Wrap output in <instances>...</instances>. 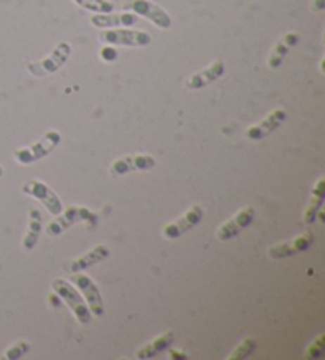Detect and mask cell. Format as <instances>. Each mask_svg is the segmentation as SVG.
Wrapping results in <instances>:
<instances>
[{"label":"cell","mask_w":325,"mask_h":360,"mask_svg":"<svg viewBox=\"0 0 325 360\" xmlns=\"http://www.w3.org/2000/svg\"><path fill=\"white\" fill-rule=\"evenodd\" d=\"M78 222H87L89 226H96L98 218L92 210L86 207H68L67 210H62L60 214L56 216L46 226V235L49 238H56Z\"/></svg>","instance_id":"obj_2"},{"label":"cell","mask_w":325,"mask_h":360,"mask_svg":"<svg viewBox=\"0 0 325 360\" xmlns=\"http://www.w3.org/2000/svg\"><path fill=\"white\" fill-rule=\"evenodd\" d=\"M60 141H62L60 132H58V130H48V132L37 143L15 150L13 158L18 164L32 165L35 162H39V160L45 159L46 156H49V154H51L56 148L60 145Z\"/></svg>","instance_id":"obj_1"},{"label":"cell","mask_w":325,"mask_h":360,"mask_svg":"<svg viewBox=\"0 0 325 360\" xmlns=\"http://www.w3.org/2000/svg\"><path fill=\"white\" fill-rule=\"evenodd\" d=\"M255 219V208L254 207H243L241 210L236 211L232 218L227 219L226 222L217 227L216 231V238L219 241H230L235 237L246 231V229L253 224Z\"/></svg>","instance_id":"obj_8"},{"label":"cell","mask_w":325,"mask_h":360,"mask_svg":"<svg viewBox=\"0 0 325 360\" xmlns=\"http://www.w3.org/2000/svg\"><path fill=\"white\" fill-rule=\"evenodd\" d=\"M4 173H5V169H4V165H2V164H0V178H2V176H4Z\"/></svg>","instance_id":"obj_28"},{"label":"cell","mask_w":325,"mask_h":360,"mask_svg":"<svg viewBox=\"0 0 325 360\" xmlns=\"http://www.w3.org/2000/svg\"><path fill=\"white\" fill-rule=\"evenodd\" d=\"M324 349H325V333H321L316 340H312V343L308 347H306L305 359H308V360L322 359Z\"/></svg>","instance_id":"obj_24"},{"label":"cell","mask_w":325,"mask_h":360,"mask_svg":"<svg viewBox=\"0 0 325 360\" xmlns=\"http://www.w3.org/2000/svg\"><path fill=\"white\" fill-rule=\"evenodd\" d=\"M155 167V158L151 154H129L113 160L110 165V175L113 178L129 175V173L148 172Z\"/></svg>","instance_id":"obj_9"},{"label":"cell","mask_w":325,"mask_h":360,"mask_svg":"<svg viewBox=\"0 0 325 360\" xmlns=\"http://www.w3.org/2000/svg\"><path fill=\"white\" fill-rule=\"evenodd\" d=\"M255 346H257V341H255L254 338H245L238 346L235 347L234 352L227 357V360H243V359H246L255 351Z\"/></svg>","instance_id":"obj_23"},{"label":"cell","mask_w":325,"mask_h":360,"mask_svg":"<svg viewBox=\"0 0 325 360\" xmlns=\"http://www.w3.org/2000/svg\"><path fill=\"white\" fill-rule=\"evenodd\" d=\"M43 231V216L42 211L35 207L29 208V224H27V232L23 238V250L24 251H32L34 248L39 245L40 235Z\"/></svg>","instance_id":"obj_19"},{"label":"cell","mask_w":325,"mask_h":360,"mask_svg":"<svg viewBox=\"0 0 325 360\" xmlns=\"http://www.w3.org/2000/svg\"><path fill=\"white\" fill-rule=\"evenodd\" d=\"M286 120H287V111L284 108H274L260 122L246 129L245 132L246 139L253 141L264 140L268 135H272L274 130H278L281 126H283Z\"/></svg>","instance_id":"obj_13"},{"label":"cell","mask_w":325,"mask_h":360,"mask_svg":"<svg viewBox=\"0 0 325 360\" xmlns=\"http://www.w3.org/2000/svg\"><path fill=\"white\" fill-rule=\"evenodd\" d=\"M78 7L84 8L92 13H111L115 10V4L110 0H73Z\"/></svg>","instance_id":"obj_21"},{"label":"cell","mask_w":325,"mask_h":360,"mask_svg":"<svg viewBox=\"0 0 325 360\" xmlns=\"http://www.w3.org/2000/svg\"><path fill=\"white\" fill-rule=\"evenodd\" d=\"M224 73H226V65H224V62L221 59H216L215 62H211L208 67H205L203 70L192 73V75L186 79L184 86L191 91L203 89L206 86H210L211 83H215L221 77H224Z\"/></svg>","instance_id":"obj_15"},{"label":"cell","mask_w":325,"mask_h":360,"mask_svg":"<svg viewBox=\"0 0 325 360\" xmlns=\"http://www.w3.org/2000/svg\"><path fill=\"white\" fill-rule=\"evenodd\" d=\"M324 5H325V0H312L311 10H314V11H322V10H324Z\"/></svg>","instance_id":"obj_27"},{"label":"cell","mask_w":325,"mask_h":360,"mask_svg":"<svg viewBox=\"0 0 325 360\" xmlns=\"http://www.w3.org/2000/svg\"><path fill=\"white\" fill-rule=\"evenodd\" d=\"M205 211L200 205H192V207L183 213L181 218L177 221L168 222V224L162 229V237L165 240H178L179 237H183L186 232H189L191 229L198 226L203 219Z\"/></svg>","instance_id":"obj_10"},{"label":"cell","mask_w":325,"mask_h":360,"mask_svg":"<svg viewBox=\"0 0 325 360\" xmlns=\"http://www.w3.org/2000/svg\"><path fill=\"white\" fill-rule=\"evenodd\" d=\"M170 359H174V360H186L187 359V354L181 352L178 349H170Z\"/></svg>","instance_id":"obj_26"},{"label":"cell","mask_w":325,"mask_h":360,"mask_svg":"<svg viewBox=\"0 0 325 360\" xmlns=\"http://www.w3.org/2000/svg\"><path fill=\"white\" fill-rule=\"evenodd\" d=\"M72 283L77 285L81 290L84 300L87 302V308L92 314H96L97 318H102L105 314V305L102 294H100L98 285L92 281L89 276H86L83 271L79 273H72Z\"/></svg>","instance_id":"obj_11"},{"label":"cell","mask_w":325,"mask_h":360,"mask_svg":"<svg viewBox=\"0 0 325 360\" xmlns=\"http://www.w3.org/2000/svg\"><path fill=\"white\" fill-rule=\"evenodd\" d=\"M70 56L72 46L68 45L67 41H60L54 46L51 54L46 56V58L27 64V72L37 78H45L48 75H53V73L60 70V68L67 64Z\"/></svg>","instance_id":"obj_4"},{"label":"cell","mask_w":325,"mask_h":360,"mask_svg":"<svg viewBox=\"0 0 325 360\" xmlns=\"http://www.w3.org/2000/svg\"><path fill=\"white\" fill-rule=\"evenodd\" d=\"M324 192H325V178L321 176L311 189V198L308 205H306L303 218H302L303 224L311 226L316 222V216L319 214V211H321L324 205Z\"/></svg>","instance_id":"obj_20"},{"label":"cell","mask_w":325,"mask_h":360,"mask_svg":"<svg viewBox=\"0 0 325 360\" xmlns=\"http://www.w3.org/2000/svg\"><path fill=\"white\" fill-rule=\"evenodd\" d=\"M173 340H174V333L172 330L162 332L160 335H158V337L149 341V343L139 347V349L135 351V359L148 360V359L158 357L160 352L167 351L168 347L172 346Z\"/></svg>","instance_id":"obj_17"},{"label":"cell","mask_w":325,"mask_h":360,"mask_svg":"<svg viewBox=\"0 0 325 360\" xmlns=\"http://www.w3.org/2000/svg\"><path fill=\"white\" fill-rule=\"evenodd\" d=\"M300 41V35L297 32H287L278 40L276 45L273 46L270 56H268L267 64L270 68H279L283 65L286 56L289 54L291 48H293Z\"/></svg>","instance_id":"obj_18"},{"label":"cell","mask_w":325,"mask_h":360,"mask_svg":"<svg viewBox=\"0 0 325 360\" xmlns=\"http://www.w3.org/2000/svg\"><path fill=\"white\" fill-rule=\"evenodd\" d=\"M122 8L151 21L159 29H170L173 24L172 16L160 5L151 2V0H126L122 4Z\"/></svg>","instance_id":"obj_5"},{"label":"cell","mask_w":325,"mask_h":360,"mask_svg":"<svg viewBox=\"0 0 325 360\" xmlns=\"http://www.w3.org/2000/svg\"><path fill=\"white\" fill-rule=\"evenodd\" d=\"M139 22V16L135 13H100L91 16V24L94 27L111 29V27H129Z\"/></svg>","instance_id":"obj_16"},{"label":"cell","mask_w":325,"mask_h":360,"mask_svg":"<svg viewBox=\"0 0 325 360\" xmlns=\"http://www.w3.org/2000/svg\"><path fill=\"white\" fill-rule=\"evenodd\" d=\"M314 243V235L312 232H303L293 237L291 241H283V243H276L268 248V257L273 260L286 259L297 256L300 252H306Z\"/></svg>","instance_id":"obj_12"},{"label":"cell","mask_w":325,"mask_h":360,"mask_svg":"<svg viewBox=\"0 0 325 360\" xmlns=\"http://www.w3.org/2000/svg\"><path fill=\"white\" fill-rule=\"evenodd\" d=\"M110 254H111L110 248L103 243H100L97 246H94L92 250H89L86 254H83V256L67 260V262H64V265H62V269H64L67 273H70V275L72 273L84 271L94 265L103 262L105 259L110 257Z\"/></svg>","instance_id":"obj_14"},{"label":"cell","mask_w":325,"mask_h":360,"mask_svg":"<svg viewBox=\"0 0 325 360\" xmlns=\"http://www.w3.org/2000/svg\"><path fill=\"white\" fill-rule=\"evenodd\" d=\"M100 58H102V60L105 62H115L117 59V51L108 45L102 48V51H100Z\"/></svg>","instance_id":"obj_25"},{"label":"cell","mask_w":325,"mask_h":360,"mask_svg":"<svg viewBox=\"0 0 325 360\" xmlns=\"http://www.w3.org/2000/svg\"><path fill=\"white\" fill-rule=\"evenodd\" d=\"M53 292L59 297V299L65 303V305L72 309V313L81 326L89 324L91 321V311L84 303V299L79 295L77 289L73 288L72 283L65 281L62 278H56L51 283Z\"/></svg>","instance_id":"obj_3"},{"label":"cell","mask_w":325,"mask_h":360,"mask_svg":"<svg viewBox=\"0 0 325 360\" xmlns=\"http://www.w3.org/2000/svg\"><path fill=\"white\" fill-rule=\"evenodd\" d=\"M30 347H32V346H30V343H29L27 340H18L10 347H7V349H5L4 359H7V360H20L21 357L26 356L27 352H30Z\"/></svg>","instance_id":"obj_22"},{"label":"cell","mask_w":325,"mask_h":360,"mask_svg":"<svg viewBox=\"0 0 325 360\" xmlns=\"http://www.w3.org/2000/svg\"><path fill=\"white\" fill-rule=\"evenodd\" d=\"M98 40L110 46H130V48H145L151 45V35L143 30L130 29H108L98 35Z\"/></svg>","instance_id":"obj_6"},{"label":"cell","mask_w":325,"mask_h":360,"mask_svg":"<svg viewBox=\"0 0 325 360\" xmlns=\"http://www.w3.org/2000/svg\"><path fill=\"white\" fill-rule=\"evenodd\" d=\"M21 191L23 194L39 200L48 210V213H51L53 216L60 214V211L64 210L60 197L46 183L40 181V179H29V181L23 184Z\"/></svg>","instance_id":"obj_7"}]
</instances>
